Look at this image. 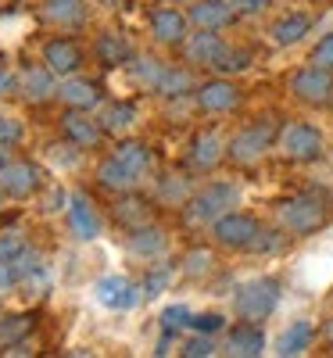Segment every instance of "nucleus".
Returning <instances> with one entry per match:
<instances>
[{"label":"nucleus","instance_id":"1","mask_svg":"<svg viewBox=\"0 0 333 358\" xmlns=\"http://www.w3.org/2000/svg\"><path fill=\"white\" fill-rule=\"evenodd\" d=\"M280 222L287 233L305 236L312 229H319L326 222V194L319 190H305V194H294L280 204Z\"/></svg>","mask_w":333,"mask_h":358},{"label":"nucleus","instance_id":"2","mask_svg":"<svg viewBox=\"0 0 333 358\" xmlns=\"http://www.w3.org/2000/svg\"><path fill=\"white\" fill-rule=\"evenodd\" d=\"M280 280L276 276H262V280H251L248 287H240V294L233 297V308L240 319H251V322H262L272 315V308L280 305Z\"/></svg>","mask_w":333,"mask_h":358},{"label":"nucleus","instance_id":"3","mask_svg":"<svg viewBox=\"0 0 333 358\" xmlns=\"http://www.w3.org/2000/svg\"><path fill=\"white\" fill-rule=\"evenodd\" d=\"M236 187H229V183H211L208 190H201L194 201H190V208H187V219H190V226H208V222H219L229 208L236 204Z\"/></svg>","mask_w":333,"mask_h":358},{"label":"nucleus","instance_id":"4","mask_svg":"<svg viewBox=\"0 0 333 358\" xmlns=\"http://www.w3.org/2000/svg\"><path fill=\"white\" fill-rule=\"evenodd\" d=\"M272 136H276V126H272L269 118H258V122L244 126V129L229 140L226 151H229V158H233L236 165H255V162L269 151Z\"/></svg>","mask_w":333,"mask_h":358},{"label":"nucleus","instance_id":"5","mask_svg":"<svg viewBox=\"0 0 333 358\" xmlns=\"http://www.w3.org/2000/svg\"><path fill=\"white\" fill-rule=\"evenodd\" d=\"M280 155L287 162H316L323 155V133L312 122H287L280 129Z\"/></svg>","mask_w":333,"mask_h":358},{"label":"nucleus","instance_id":"6","mask_svg":"<svg viewBox=\"0 0 333 358\" xmlns=\"http://www.w3.org/2000/svg\"><path fill=\"white\" fill-rule=\"evenodd\" d=\"M290 94L305 104H330L333 101V69L305 65L290 76Z\"/></svg>","mask_w":333,"mask_h":358},{"label":"nucleus","instance_id":"7","mask_svg":"<svg viewBox=\"0 0 333 358\" xmlns=\"http://www.w3.org/2000/svg\"><path fill=\"white\" fill-rule=\"evenodd\" d=\"M258 222L251 215H240V212H226L219 222H211V233L222 248H233V251H248L251 241L258 236Z\"/></svg>","mask_w":333,"mask_h":358},{"label":"nucleus","instance_id":"8","mask_svg":"<svg viewBox=\"0 0 333 358\" xmlns=\"http://www.w3.org/2000/svg\"><path fill=\"white\" fill-rule=\"evenodd\" d=\"M197 104H201V111H208V115L233 111V108L240 104V90H236L233 83H226V79L204 83V86L197 90Z\"/></svg>","mask_w":333,"mask_h":358},{"label":"nucleus","instance_id":"9","mask_svg":"<svg viewBox=\"0 0 333 358\" xmlns=\"http://www.w3.org/2000/svg\"><path fill=\"white\" fill-rule=\"evenodd\" d=\"M226 351L229 355H240V358H255L265 351V334H262V326L244 319V322H236L229 337H226Z\"/></svg>","mask_w":333,"mask_h":358},{"label":"nucleus","instance_id":"10","mask_svg":"<svg viewBox=\"0 0 333 358\" xmlns=\"http://www.w3.org/2000/svg\"><path fill=\"white\" fill-rule=\"evenodd\" d=\"M226 43L219 36V29H201V33L187 43V54H190V62L194 65H208V69H215V62L222 57Z\"/></svg>","mask_w":333,"mask_h":358},{"label":"nucleus","instance_id":"11","mask_svg":"<svg viewBox=\"0 0 333 358\" xmlns=\"http://www.w3.org/2000/svg\"><path fill=\"white\" fill-rule=\"evenodd\" d=\"M0 187H4L8 194H15V197H25V194H33L40 187V172L33 165H25V162L4 165L0 169Z\"/></svg>","mask_w":333,"mask_h":358},{"label":"nucleus","instance_id":"12","mask_svg":"<svg viewBox=\"0 0 333 358\" xmlns=\"http://www.w3.org/2000/svg\"><path fill=\"white\" fill-rule=\"evenodd\" d=\"M150 29H155V36L162 43H183L187 18L179 15L176 8H158V11H150Z\"/></svg>","mask_w":333,"mask_h":358},{"label":"nucleus","instance_id":"13","mask_svg":"<svg viewBox=\"0 0 333 358\" xmlns=\"http://www.w3.org/2000/svg\"><path fill=\"white\" fill-rule=\"evenodd\" d=\"M190 18L201 29H222V25L233 22V8L226 4V0H197V4L190 8Z\"/></svg>","mask_w":333,"mask_h":358},{"label":"nucleus","instance_id":"14","mask_svg":"<svg viewBox=\"0 0 333 358\" xmlns=\"http://www.w3.org/2000/svg\"><path fill=\"white\" fill-rule=\"evenodd\" d=\"M97 294H101V301L111 305V308H133L136 305V287L122 276H108L97 283Z\"/></svg>","mask_w":333,"mask_h":358},{"label":"nucleus","instance_id":"15","mask_svg":"<svg viewBox=\"0 0 333 358\" xmlns=\"http://www.w3.org/2000/svg\"><path fill=\"white\" fill-rule=\"evenodd\" d=\"M83 62V54L72 40H50L47 43V69L50 72H76Z\"/></svg>","mask_w":333,"mask_h":358},{"label":"nucleus","instance_id":"16","mask_svg":"<svg viewBox=\"0 0 333 358\" xmlns=\"http://www.w3.org/2000/svg\"><path fill=\"white\" fill-rule=\"evenodd\" d=\"M69 222H72V229L83 236V241H90V236H97V229H101V222H97V212H94V204H90L83 194H76V197H72V208H69Z\"/></svg>","mask_w":333,"mask_h":358},{"label":"nucleus","instance_id":"17","mask_svg":"<svg viewBox=\"0 0 333 358\" xmlns=\"http://www.w3.org/2000/svg\"><path fill=\"white\" fill-rule=\"evenodd\" d=\"M309 29H312L309 15H287V18H280L276 25H272V40H276L280 47H290L301 36H309Z\"/></svg>","mask_w":333,"mask_h":358},{"label":"nucleus","instance_id":"18","mask_svg":"<svg viewBox=\"0 0 333 358\" xmlns=\"http://www.w3.org/2000/svg\"><path fill=\"white\" fill-rule=\"evenodd\" d=\"M309 344H312V322H294L290 330L276 341V355H305L309 351Z\"/></svg>","mask_w":333,"mask_h":358},{"label":"nucleus","instance_id":"19","mask_svg":"<svg viewBox=\"0 0 333 358\" xmlns=\"http://www.w3.org/2000/svg\"><path fill=\"white\" fill-rule=\"evenodd\" d=\"M219 158H222L219 133H201L197 143H194V165L197 169H211V165H219Z\"/></svg>","mask_w":333,"mask_h":358},{"label":"nucleus","instance_id":"20","mask_svg":"<svg viewBox=\"0 0 333 358\" xmlns=\"http://www.w3.org/2000/svg\"><path fill=\"white\" fill-rule=\"evenodd\" d=\"M47 15L57 18V22H65V25H79V22H86L83 0H47Z\"/></svg>","mask_w":333,"mask_h":358},{"label":"nucleus","instance_id":"21","mask_svg":"<svg viewBox=\"0 0 333 358\" xmlns=\"http://www.w3.org/2000/svg\"><path fill=\"white\" fill-rule=\"evenodd\" d=\"M65 133H69L76 143H83V147H86V143H97V136H101V129L90 122L86 115H76V111L65 118Z\"/></svg>","mask_w":333,"mask_h":358},{"label":"nucleus","instance_id":"22","mask_svg":"<svg viewBox=\"0 0 333 358\" xmlns=\"http://www.w3.org/2000/svg\"><path fill=\"white\" fill-rule=\"evenodd\" d=\"M251 65V50H240V47H226L222 57L215 62V72H244Z\"/></svg>","mask_w":333,"mask_h":358},{"label":"nucleus","instance_id":"23","mask_svg":"<svg viewBox=\"0 0 333 358\" xmlns=\"http://www.w3.org/2000/svg\"><path fill=\"white\" fill-rule=\"evenodd\" d=\"M129 248H133L136 255H143V258H150V255H158V251L165 248V236H162L158 229H147V233L140 229V233L133 236V244H129Z\"/></svg>","mask_w":333,"mask_h":358},{"label":"nucleus","instance_id":"24","mask_svg":"<svg viewBox=\"0 0 333 358\" xmlns=\"http://www.w3.org/2000/svg\"><path fill=\"white\" fill-rule=\"evenodd\" d=\"M57 94H62L65 101H72V104H94L97 101V90L90 86V83H65Z\"/></svg>","mask_w":333,"mask_h":358},{"label":"nucleus","instance_id":"25","mask_svg":"<svg viewBox=\"0 0 333 358\" xmlns=\"http://www.w3.org/2000/svg\"><path fill=\"white\" fill-rule=\"evenodd\" d=\"M133 118H136V108L133 104H115V108H108L104 126L108 129H126V126H133Z\"/></svg>","mask_w":333,"mask_h":358},{"label":"nucleus","instance_id":"26","mask_svg":"<svg viewBox=\"0 0 333 358\" xmlns=\"http://www.w3.org/2000/svg\"><path fill=\"white\" fill-rule=\"evenodd\" d=\"M101 54H104V62H126V57H129V47L108 33V36H101Z\"/></svg>","mask_w":333,"mask_h":358},{"label":"nucleus","instance_id":"27","mask_svg":"<svg viewBox=\"0 0 333 358\" xmlns=\"http://www.w3.org/2000/svg\"><path fill=\"white\" fill-rule=\"evenodd\" d=\"M29 86L36 90V97H33V101H43L47 94H54L50 76H47V72H36V69H33V72H25V90H29Z\"/></svg>","mask_w":333,"mask_h":358},{"label":"nucleus","instance_id":"28","mask_svg":"<svg viewBox=\"0 0 333 358\" xmlns=\"http://www.w3.org/2000/svg\"><path fill=\"white\" fill-rule=\"evenodd\" d=\"M222 315L219 312H204V315H190V326L197 334H215V330H222Z\"/></svg>","mask_w":333,"mask_h":358},{"label":"nucleus","instance_id":"29","mask_svg":"<svg viewBox=\"0 0 333 358\" xmlns=\"http://www.w3.org/2000/svg\"><path fill=\"white\" fill-rule=\"evenodd\" d=\"M312 65H323V69H333V33L323 36L312 50Z\"/></svg>","mask_w":333,"mask_h":358},{"label":"nucleus","instance_id":"30","mask_svg":"<svg viewBox=\"0 0 333 358\" xmlns=\"http://www.w3.org/2000/svg\"><path fill=\"white\" fill-rule=\"evenodd\" d=\"M280 248V236L276 233H269V229H258V236L251 241L248 251H258V255H269V251H276Z\"/></svg>","mask_w":333,"mask_h":358},{"label":"nucleus","instance_id":"31","mask_svg":"<svg viewBox=\"0 0 333 358\" xmlns=\"http://www.w3.org/2000/svg\"><path fill=\"white\" fill-rule=\"evenodd\" d=\"M169 280H172V268H158V273H150V276H147V283H143V294H147V297L162 294Z\"/></svg>","mask_w":333,"mask_h":358},{"label":"nucleus","instance_id":"32","mask_svg":"<svg viewBox=\"0 0 333 358\" xmlns=\"http://www.w3.org/2000/svg\"><path fill=\"white\" fill-rule=\"evenodd\" d=\"M162 322H165V330H179V326H190V312L183 305H176L162 315Z\"/></svg>","mask_w":333,"mask_h":358},{"label":"nucleus","instance_id":"33","mask_svg":"<svg viewBox=\"0 0 333 358\" xmlns=\"http://www.w3.org/2000/svg\"><path fill=\"white\" fill-rule=\"evenodd\" d=\"M183 355H190V358H204V355H215V344H211V341H208V334H204V337H194V341H187Z\"/></svg>","mask_w":333,"mask_h":358},{"label":"nucleus","instance_id":"34","mask_svg":"<svg viewBox=\"0 0 333 358\" xmlns=\"http://www.w3.org/2000/svg\"><path fill=\"white\" fill-rule=\"evenodd\" d=\"M208 268H211V255H208V251H194V255L187 258V273H190V276H204Z\"/></svg>","mask_w":333,"mask_h":358},{"label":"nucleus","instance_id":"35","mask_svg":"<svg viewBox=\"0 0 333 358\" xmlns=\"http://www.w3.org/2000/svg\"><path fill=\"white\" fill-rule=\"evenodd\" d=\"M15 140H18V126L8 122V118H0V147H8V143H15Z\"/></svg>","mask_w":333,"mask_h":358},{"label":"nucleus","instance_id":"36","mask_svg":"<svg viewBox=\"0 0 333 358\" xmlns=\"http://www.w3.org/2000/svg\"><path fill=\"white\" fill-rule=\"evenodd\" d=\"M236 4L244 8V11H258V8H265V4H269V0H236Z\"/></svg>","mask_w":333,"mask_h":358},{"label":"nucleus","instance_id":"37","mask_svg":"<svg viewBox=\"0 0 333 358\" xmlns=\"http://www.w3.org/2000/svg\"><path fill=\"white\" fill-rule=\"evenodd\" d=\"M8 86H11V76H8L4 69H0V94H4V90H8Z\"/></svg>","mask_w":333,"mask_h":358},{"label":"nucleus","instance_id":"38","mask_svg":"<svg viewBox=\"0 0 333 358\" xmlns=\"http://www.w3.org/2000/svg\"><path fill=\"white\" fill-rule=\"evenodd\" d=\"M326 341H330V348H333V322L326 326Z\"/></svg>","mask_w":333,"mask_h":358},{"label":"nucleus","instance_id":"39","mask_svg":"<svg viewBox=\"0 0 333 358\" xmlns=\"http://www.w3.org/2000/svg\"><path fill=\"white\" fill-rule=\"evenodd\" d=\"M0 151H4V147H0ZM0 165H4V158H0Z\"/></svg>","mask_w":333,"mask_h":358}]
</instances>
